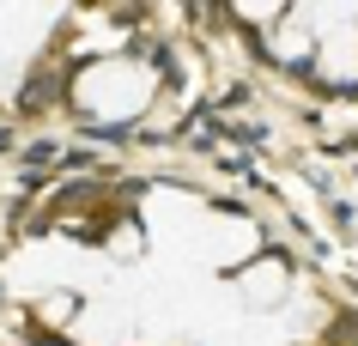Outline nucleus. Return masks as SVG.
<instances>
[{"label":"nucleus","mask_w":358,"mask_h":346,"mask_svg":"<svg viewBox=\"0 0 358 346\" xmlns=\"http://www.w3.org/2000/svg\"><path fill=\"white\" fill-rule=\"evenodd\" d=\"M73 110H85L92 122H146L158 103V73L140 55H110V61H85L67 85Z\"/></svg>","instance_id":"1"},{"label":"nucleus","mask_w":358,"mask_h":346,"mask_svg":"<svg viewBox=\"0 0 358 346\" xmlns=\"http://www.w3.org/2000/svg\"><path fill=\"white\" fill-rule=\"evenodd\" d=\"M194 243L207 255V268H225V273H243L249 261H262V225L249 212H207Z\"/></svg>","instance_id":"2"},{"label":"nucleus","mask_w":358,"mask_h":346,"mask_svg":"<svg viewBox=\"0 0 358 346\" xmlns=\"http://www.w3.org/2000/svg\"><path fill=\"white\" fill-rule=\"evenodd\" d=\"M316 19V79L322 85H358V13H310Z\"/></svg>","instance_id":"3"},{"label":"nucleus","mask_w":358,"mask_h":346,"mask_svg":"<svg viewBox=\"0 0 358 346\" xmlns=\"http://www.w3.org/2000/svg\"><path fill=\"white\" fill-rule=\"evenodd\" d=\"M231 291L249 310H280V304H292V268H285L280 255H262L243 273H231Z\"/></svg>","instance_id":"4"},{"label":"nucleus","mask_w":358,"mask_h":346,"mask_svg":"<svg viewBox=\"0 0 358 346\" xmlns=\"http://www.w3.org/2000/svg\"><path fill=\"white\" fill-rule=\"evenodd\" d=\"M73 340L79 346H128L134 316L122 304H110V298H85V310H79V322H73Z\"/></svg>","instance_id":"5"},{"label":"nucleus","mask_w":358,"mask_h":346,"mask_svg":"<svg viewBox=\"0 0 358 346\" xmlns=\"http://www.w3.org/2000/svg\"><path fill=\"white\" fill-rule=\"evenodd\" d=\"M267 55L280 61V67L316 61V19H310V13H285V19L267 31Z\"/></svg>","instance_id":"6"}]
</instances>
